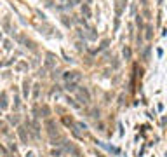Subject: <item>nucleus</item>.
Segmentation results:
<instances>
[{
  "label": "nucleus",
  "instance_id": "bb28decb",
  "mask_svg": "<svg viewBox=\"0 0 167 157\" xmlns=\"http://www.w3.org/2000/svg\"><path fill=\"white\" fill-rule=\"evenodd\" d=\"M73 2H75V4H78V2H80V0H73Z\"/></svg>",
  "mask_w": 167,
  "mask_h": 157
},
{
  "label": "nucleus",
  "instance_id": "39448f33",
  "mask_svg": "<svg viewBox=\"0 0 167 157\" xmlns=\"http://www.w3.org/2000/svg\"><path fill=\"white\" fill-rule=\"evenodd\" d=\"M17 134H19V138H21V142H23V143H28V136H26V129H25L23 126H19V127H17Z\"/></svg>",
  "mask_w": 167,
  "mask_h": 157
},
{
  "label": "nucleus",
  "instance_id": "0eeeda50",
  "mask_svg": "<svg viewBox=\"0 0 167 157\" xmlns=\"http://www.w3.org/2000/svg\"><path fill=\"white\" fill-rule=\"evenodd\" d=\"M0 108H7V94L5 93L0 94Z\"/></svg>",
  "mask_w": 167,
  "mask_h": 157
},
{
  "label": "nucleus",
  "instance_id": "a878e982",
  "mask_svg": "<svg viewBox=\"0 0 167 157\" xmlns=\"http://www.w3.org/2000/svg\"><path fill=\"white\" fill-rule=\"evenodd\" d=\"M98 157H104V155H103V154H98Z\"/></svg>",
  "mask_w": 167,
  "mask_h": 157
},
{
  "label": "nucleus",
  "instance_id": "b1692460",
  "mask_svg": "<svg viewBox=\"0 0 167 157\" xmlns=\"http://www.w3.org/2000/svg\"><path fill=\"white\" fill-rule=\"evenodd\" d=\"M38 87H40V86H38V84H37V86H35V98H37V96H38Z\"/></svg>",
  "mask_w": 167,
  "mask_h": 157
},
{
  "label": "nucleus",
  "instance_id": "f03ea898",
  "mask_svg": "<svg viewBox=\"0 0 167 157\" xmlns=\"http://www.w3.org/2000/svg\"><path fill=\"white\" fill-rule=\"evenodd\" d=\"M63 77H65L66 82H73V84H78L80 79H82L80 72H65V73H63Z\"/></svg>",
  "mask_w": 167,
  "mask_h": 157
},
{
  "label": "nucleus",
  "instance_id": "5701e85b",
  "mask_svg": "<svg viewBox=\"0 0 167 157\" xmlns=\"http://www.w3.org/2000/svg\"><path fill=\"white\" fill-rule=\"evenodd\" d=\"M11 47H12V44L9 40H5V49H11Z\"/></svg>",
  "mask_w": 167,
  "mask_h": 157
},
{
  "label": "nucleus",
  "instance_id": "2eb2a0df",
  "mask_svg": "<svg viewBox=\"0 0 167 157\" xmlns=\"http://www.w3.org/2000/svg\"><path fill=\"white\" fill-rule=\"evenodd\" d=\"M16 68H17V70H25V68H28V65H26L25 61H21V63H19L17 66H16Z\"/></svg>",
  "mask_w": 167,
  "mask_h": 157
},
{
  "label": "nucleus",
  "instance_id": "ddd939ff",
  "mask_svg": "<svg viewBox=\"0 0 167 157\" xmlns=\"http://www.w3.org/2000/svg\"><path fill=\"white\" fill-rule=\"evenodd\" d=\"M152 32H153V28L148 25V26H146V38H148V40H152V35H153Z\"/></svg>",
  "mask_w": 167,
  "mask_h": 157
},
{
  "label": "nucleus",
  "instance_id": "a211bd4d",
  "mask_svg": "<svg viewBox=\"0 0 167 157\" xmlns=\"http://www.w3.org/2000/svg\"><path fill=\"white\" fill-rule=\"evenodd\" d=\"M108 44H110V40H108V38H106V40H103V42H101V47H99V49H104V47H108Z\"/></svg>",
  "mask_w": 167,
  "mask_h": 157
},
{
  "label": "nucleus",
  "instance_id": "7ed1b4c3",
  "mask_svg": "<svg viewBox=\"0 0 167 157\" xmlns=\"http://www.w3.org/2000/svg\"><path fill=\"white\" fill-rule=\"evenodd\" d=\"M77 98H78V101H80L82 105H87V103H89V100H91V96H89V91H87L86 87H80V91H78Z\"/></svg>",
  "mask_w": 167,
  "mask_h": 157
},
{
  "label": "nucleus",
  "instance_id": "cd10ccee",
  "mask_svg": "<svg viewBox=\"0 0 167 157\" xmlns=\"http://www.w3.org/2000/svg\"><path fill=\"white\" fill-rule=\"evenodd\" d=\"M0 152H2V147H0Z\"/></svg>",
  "mask_w": 167,
  "mask_h": 157
},
{
  "label": "nucleus",
  "instance_id": "aec40b11",
  "mask_svg": "<svg viewBox=\"0 0 167 157\" xmlns=\"http://www.w3.org/2000/svg\"><path fill=\"white\" fill-rule=\"evenodd\" d=\"M4 28H5V30H9V28H11V26H9V18H5V19H4Z\"/></svg>",
  "mask_w": 167,
  "mask_h": 157
},
{
  "label": "nucleus",
  "instance_id": "9b49d317",
  "mask_svg": "<svg viewBox=\"0 0 167 157\" xmlns=\"http://www.w3.org/2000/svg\"><path fill=\"white\" fill-rule=\"evenodd\" d=\"M122 54H124V58H125V59H131V54H132V53H131V49H129L127 46H125V47H124V51H122Z\"/></svg>",
  "mask_w": 167,
  "mask_h": 157
},
{
  "label": "nucleus",
  "instance_id": "393cba45",
  "mask_svg": "<svg viewBox=\"0 0 167 157\" xmlns=\"http://www.w3.org/2000/svg\"><path fill=\"white\" fill-rule=\"evenodd\" d=\"M89 4H92V0H87V5H89Z\"/></svg>",
  "mask_w": 167,
  "mask_h": 157
},
{
  "label": "nucleus",
  "instance_id": "6e6552de",
  "mask_svg": "<svg viewBox=\"0 0 167 157\" xmlns=\"http://www.w3.org/2000/svg\"><path fill=\"white\" fill-rule=\"evenodd\" d=\"M40 114H42V117H49L51 115V108L47 105H44V106H42V110H40Z\"/></svg>",
  "mask_w": 167,
  "mask_h": 157
},
{
  "label": "nucleus",
  "instance_id": "412c9836",
  "mask_svg": "<svg viewBox=\"0 0 167 157\" xmlns=\"http://www.w3.org/2000/svg\"><path fill=\"white\" fill-rule=\"evenodd\" d=\"M61 155V150H52V157H59Z\"/></svg>",
  "mask_w": 167,
  "mask_h": 157
},
{
  "label": "nucleus",
  "instance_id": "f257e3e1",
  "mask_svg": "<svg viewBox=\"0 0 167 157\" xmlns=\"http://www.w3.org/2000/svg\"><path fill=\"white\" fill-rule=\"evenodd\" d=\"M45 127H47V133H49V136H51V138H57V136H59V133H57V126H56V122H54L52 119H47Z\"/></svg>",
  "mask_w": 167,
  "mask_h": 157
},
{
  "label": "nucleus",
  "instance_id": "9d476101",
  "mask_svg": "<svg viewBox=\"0 0 167 157\" xmlns=\"http://www.w3.org/2000/svg\"><path fill=\"white\" fill-rule=\"evenodd\" d=\"M77 87H78V84H73V82H66V86H65L66 91H75Z\"/></svg>",
  "mask_w": 167,
  "mask_h": 157
},
{
  "label": "nucleus",
  "instance_id": "4be33fe9",
  "mask_svg": "<svg viewBox=\"0 0 167 157\" xmlns=\"http://www.w3.org/2000/svg\"><path fill=\"white\" fill-rule=\"evenodd\" d=\"M65 124H73V119H71V117H70V119L65 117Z\"/></svg>",
  "mask_w": 167,
  "mask_h": 157
},
{
  "label": "nucleus",
  "instance_id": "20e7f679",
  "mask_svg": "<svg viewBox=\"0 0 167 157\" xmlns=\"http://www.w3.org/2000/svg\"><path fill=\"white\" fill-rule=\"evenodd\" d=\"M45 68H56V59H54V54L47 53L45 56Z\"/></svg>",
  "mask_w": 167,
  "mask_h": 157
},
{
  "label": "nucleus",
  "instance_id": "dca6fc26",
  "mask_svg": "<svg viewBox=\"0 0 167 157\" xmlns=\"http://www.w3.org/2000/svg\"><path fill=\"white\" fill-rule=\"evenodd\" d=\"M63 25H65V26H70V25H71V19H68V18L65 16V18H63Z\"/></svg>",
  "mask_w": 167,
  "mask_h": 157
},
{
  "label": "nucleus",
  "instance_id": "6ab92c4d",
  "mask_svg": "<svg viewBox=\"0 0 167 157\" xmlns=\"http://www.w3.org/2000/svg\"><path fill=\"white\" fill-rule=\"evenodd\" d=\"M17 121H19V117H9V122L11 124H17Z\"/></svg>",
  "mask_w": 167,
  "mask_h": 157
},
{
  "label": "nucleus",
  "instance_id": "1a4fd4ad",
  "mask_svg": "<svg viewBox=\"0 0 167 157\" xmlns=\"http://www.w3.org/2000/svg\"><path fill=\"white\" fill-rule=\"evenodd\" d=\"M82 14L86 16V18H91V9H89L87 4H84V5H82Z\"/></svg>",
  "mask_w": 167,
  "mask_h": 157
},
{
  "label": "nucleus",
  "instance_id": "f3484780",
  "mask_svg": "<svg viewBox=\"0 0 167 157\" xmlns=\"http://www.w3.org/2000/svg\"><path fill=\"white\" fill-rule=\"evenodd\" d=\"M143 56H144V59H148V56H150V46H146V49H144Z\"/></svg>",
  "mask_w": 167,
  "mask_h": 157
},
{
  "label": "nucleus",
  "instance_id": "f8f14e48",
  "mask_svg": "<svg viewBox=\"0 0 167 157\" xmlns=\"http://www.w3.org/2000/svg\"><path fill=\"white\" fill-rule=\"evenodd\" d=\"M33 134L38 138V134H40V126H38V122L37 121H33Z\"/></svg>",
  "mask_w": 167,
  "mask_h": 157
},
{
  "label": "nucleus",
  "instance_id": "423d86ee",
  "mask_svg": "<svg viewBox=\"0 0 167 157\" xmlns=\"http://www.w3.org/2000/svg\"><path fill=\"white\" fill-rule=\"evenodd\" d=\"M28 94H30V80H25L23 82V96L28 98Z\"/></svg>",
  "mask_w": 167,
  "mask_h": 157
},
{
  "label": "nucleus",
  "instance_id": "4468645a",
  "mask_svg": "<svg viewBox=\"0 0 167 157\" xmlns=\"http://www.w3.org/2000/svg\"><path fill=\"white\" fill-rule=\"evenodd\" d=\"M91 117H94V119L99 117V110H98V108H92V110H91Z\"/></svg>",
  "mask_w": 167,
  "mask_h": 157
}]
</instances>
